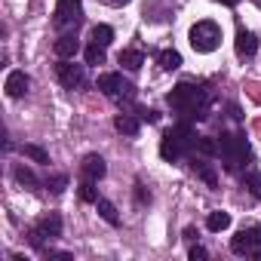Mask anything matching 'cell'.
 Segmentation results:
<instances>
[{"instance_id":"cell-1","label":"cell","mask_w":261,"mask_h":261,"mask_svg":"<svg viewBox=\"0 0 261 261\" xmlns=\"http://www.w3.org/2000/svg\"><path fill=\"white\" fill-rule=\"evenodd\" d=\"M166 101H169L172 111H178L188 120H206L209 111H212V92L209 89H200L194 83H178L166 95Z\"/></svg>"},{"instance_id":"cell-2","label":"cell","mask_w":261,"mask_h":261,"mask_svg":"<svg viewBox=\"0 0 261 261\" xmlns=\"http://www.w3.org/2000/svg\"><path fill=\"white\" fill-rule=\"evenodd\" d=\"M197 145V133L191 129V123H178L172 129H166L163 139H160V157L166 163H175L178 157H185L188 151H194Z\"/></svg>"},{"instance_id":"cell-3","label":"cell","mask_w":261,"mask_h":261,"mask_svg":"<svg viewBox=\"0 0 261 261\" xmlns=\"http://www.w3.org/2000/svg\"><path fill=\"white\" fill-rule=\"evenodd\" d=\"M218 154H221L227 172H240V166H243L246 160H252V148H249V142H246L243 136H230V133H221Z\"/></svg>"},{"instance_id":"cell-4","label":"cell","mask_w":261,"mask_h":261,"mask_svg":"<svg viewBox=\"0 0 261 261\" xmlns=\"http://www.w3.org/2000/svg\"><path fill=\"white\" fill-rule=\"evenodd\" d=\"M188 40H191L194 53H215V49H218V43H221V28H218L215 22L203 19V22H197V25L191 28Z\"/></svg>"},{"instance_id":"cell-5","label":"cell","mask_w":261,"mask_h":261,"mask_svg":"<svg viewBox=\"0 0 261 261\" xmlns=\"http://www.w3.org/2000/svg\"><path fill=\"white\" fill-rule=\"evenodd\" d=\"M108 98H136V86L126 83L123 74L117 71H108V74H98V83H95Z\"/></svg>"},{"instance_id":"cell-6","label":"cell","mask_w":261,"mask_h":261,"mask_svg":"<svg viewBox=\"0 0 261 261\" xmlns=\"http://www.w3.org/2000/svg\"><path fill=\"white\" fill-rule=\"evenodd\" d=\"M80 19H83V0H59L56 4V13H53L56 28H77Z\"/></svg>"},{"instance_id":"cell-7","label":"cell","mask_w":261,"mask_h":261,"mask_svg":"<svg viewBox=\"0 0 261 261\" xmlns=\"http://www.w3.org/2000/svg\"><path fill=\"white\" fill-rule=\"evenodd\" d=\"M258 249H261V224L243 227V230H237V237L230 240V252H233V255H255Z\"/></svg>"},{"instance_id":"cell-8","label":"cell","mask_w":261,"mask_h":261,"mask_svg":"<svg viewBox=\"0 0 261 261\" xmlns=\"http://www.w3.org/2000/svg\"><path fill=\"white\" fill-rule=\"evenodd\" d=\"M56 77L65 89H77L86 83V71H83V65H74V59H62L56 65Z\"/></svg>"},{"instance_id":"cell-9","label":"cell","mask_w":261,"mask_h":261,"mask_svg":"<svg viewBox=\"0 0 261 261\" xmlns=\"http://www.w3.org/2000/svg\"><path fill=\"white\" fill-rule=\"evenodd\" d=\"M53 53H56L59 59H74V56L80 53V40H77V34H74V31L62 34V37L53 43Z\"/></svg>"},{"instance_id":"cell-10","label":"cell","mask_w":261,"mask_h":261,"mask_svg":"<svg viewBox=\"0 0 261 261\" xmlns=\"http://www.w3.org/2000/svg\"><path fill=\"white\" fill-rule=\"evenodd\" d=\"M28 86H31V80L25 71H10V77H7V95L10 98H22L28 92Z\"/></svg>"},{"instance_id":"cell-11","label":"cell","mask_w":261,"mask_h":261,"mask_svg":"<svg viewBox=\"0 0 261 261\" xmlns=\"http://www.w3.org/2000/svg\"><path fill=\"white\" fill-rule=\"evenodd\" d=\"M233 46H237V56H240V59H252V56L258 53V37H255L252 31H240Z\"/></svg>"},{"instance_id":"cell-12","label":"cell","mask_w":261,"mask_h":261,"mask_svg":"<svg viewBox=\"0 0 261 261\" xmlns=\"http://www.w3.org/2000/svg\"><path fill=\"white\" fill-rule=\"evenodd\" d=\"M105 172H108V166H105V160H101L98 154H89V157L83 160V178H89V181H101Z\"/></svg>"},{"instance_id":"cell-13","label":"cell","mask_w":261,"mask_h":261,"mask_svg":"<svg viewBox=\"0 0 261 261\" xmlns=\"http://www.w3.org/2000/svg\"><path fill=\"white\" fill-rule=\"evenodd\" d=\"M114 129L123 136H139V129H142V120L133 117V114H117L114 117Z\"/></svg>"},{"instance_id":"cell-14","label":"cell","mask_w":261,"mask_h":261,"mask_svg":"<svg viewBox=\"0 0 261 261\" xmlns=\"http://www.w3.org/2000/svg\"><path fill=\"white\" fill-rule=\"evenodd\" d=\"M37 230L43 233V237H62V218H59V212H49V215H43L40 221H37Z\"/></svg>"},{"instance_id":"cell-15","label":"cell","mask_w":261,"mask_h":261,"mask_svg":"<svg viewBox=\"0 0 261 261\" xmlns=\"http://www.w3.org/2000/svg\"><path fill=\"white\" fill-rule=\"evenodd\" d=\"M191 166H194V172H197V178H203V181H206L209 188H215V185H218V175H215V169H212V163H206L203 157H200V160L194 157V163H191Z\"/></svg>"},{"instance_id":"cell-16","label":"cell","mask_w":261,"mask_h":261,"mask_svg":"<svg viewBox=\"0 0 261 261\" xmlns=\"http://www.w3.org/2000/svg\"><path fill=\"white\" fill-rule=\"evenodd\" d=\"M95 209H98V215H101V218H105L111 227H117V224H120V212H117V206H114L111 200H101V197H98Z\"/></svg>"},{"instance_id":"cell-17","label":"cell","mask_w":261,"mask_h":261,"mask_svg":"<svg viewBox=\"0 0 261 261\" xmlns=\"http://www.w3.org/2000/svg\"><path fill=\"white\" fill-rule=\"evenodd\" d=\"M120 65H123L126 71H139V68L145 65V56H142L139 49H123V53H120Z\"/></svg>"},{"instance_id":"cell-18","label":"cell","mask_w":261,"mask_h":261,"mask_svg":"<svg viewBox=\"0 0 261 261\" xmlns=\"http://www.w3.org/2000/svg\"><path fill=\"white\" fill-rule=\"evenodd\" d=\"M157 62H160L163 71H178V68H181V53H178V49H163V53L157 56Z\"/></svg>"},{"instance_id":"cell-19","label":"cell","mask_w":261,"mask_h":261,"mask_svg":"<svg viewBox=\"0 0 261 261\" xmlns=\"http://www.w3.org/2000/svg\"><path fill=\"white\" fill-rule=\"evenodd\" d=\"M206 227H209L212 233H221V230H227V227H230V215H227V212H209Z\"/></svg>"},{"instance_id":"cell-20","label":"cell","mask_w":261,"mask_h":261,"mask_svg":"<svg viewBox=\"0 0 261 261\" xmlns=\"http://www.w3.org/2000/svg\"><path fill=\"white\" fill-rule=\"evenodd\" d=\"M194 151H197L200 157H215V154H218V142H215V139H209V136H197Z\"/></svg>"},{"instance_id":"cell-21","label":"cell","mask_w":261,"mask_h":261,"mask_svg":"<svg viewBox=\"0 0 261 261\" xmlns=\"http://www.w3.org/2000/svg\"><path fill=\"white\" fill-rule=\"evenodd\" d=\"M13 175H16V181H19V185H25V188H40V178H37L28 166H16V169H13Z\"/></svg>"},{"instance_id":"cell-22","label":"cell","mask_w":261,"mask_h":261,"mask_svg":"<svg viewBox=\"0 0 261 261\" xmlns=\"http://www.w3.org/2000/svg\"><path fill=\"white\" fill-rule=\"evenodd\" d=\"M111 40H114V28H111V25H95V28H92V43L108 46Z\"/></svg>"},{"instance_id":"cell-23","label":"cell","mask_w":261,"mask_h":261,"mask_svg":"<svg viewBox=\"0 0 261 261\" xmlns=\"http://www.w3.org/2000/svg\"><path fill=\"white\" fill-rule=\"evenodd\" d=\"M22 154H25L28 160H34V163H43V166L49 163V154H46L40 145H22Z\"/></svg>"},{"instance_id":"cell-24","label":"cell","mask_w":261,"mask_h":261,"mask_svg":"<svg viewBox=\"0 0 261 261\" xmlns=\"http://www.w3.org/2000/svg\"><path fill=\"white\" fill-rule=\"evenodd\" d=\"M243 185L261 200V172H255V169H249V172H243Z\"/></svg>"},{"instance_id":"cell-25","label":"cell","mask_w":261,"mask_h":261,"mask_svg":"<svg viewBox=\"0 0 261 261\" xmlns=\"http://www.w3.org/2000/svg\"><path fill=\"white\" fill-rule=\"evenodd\" d=\"M101 62H105V46L89 43L86 46V65H101Z\"/></svg>"},{"instance_id":"cell-26","label":"cell","mask_w":261,"mask_h":261,"mask_svg":"<svg viewBox=\"0 0 261 261\" xmlns=\"http://www.w3.org/2000/svg\"><path fill=\"white\" fill-rule=\"evenodd\" d=\"M80 200H83V203H98V194H95V181L83 178V185H80Z\"/></svg>"},{"instance_id":"cell-27","label":"cell","mask_w":261,"mask_h":261,"mask_svg":"<svg viewBox=\"0 0 261 261\" xmlns=\"http://www.w3.org/2000/svg\"><path fill=\"white\" fill-rule=\"evenodd\" d=\"M46 188H49L53 194H62V191L68 188V175H62V172H59V175H49V178H46Z\"/></svg>"},{"instance_id":"cell-28","label":"cell","mask_w":261,"mask_h":261,"mask_svg":"<svg viewBox=\"0 0 261 261\" xmlns=\"http://www.w3.org/2000/svg\"><path fill=\"white\" fill-rule=\"evenodd\" d=\"M136 200H139V206H148V203H151V191H148L142 181H136Z\"/></svg>"},{"instance_id":"cell-29","label":"cell","mask_w":261,"mask_h":261,"mask_svg":"<svg viewBox=\"0 0 261 261\" xmlns=\"http://www.w3.org/2000/svg\"><path fill=\"white\" fill-rule=\"evenodd\" d=\"M139 120H145V123H160V114H157L154 108H139Z\"/></svg>"},{"instance_id":"cell-30","label":"cell","mask_w":261,"mask_h":261,"mask_svg":"<svg viewBox=\"0 0 261 261\" xmlns=\"http://www.w3.org/2000/svg\"><path fill=\"white\" fill-rule=\"evenodd\" d=\"M188 255H191V261H206V258H209V252H206L203 246H191Z\"/></svg>"},{"instance_id":"cell-31","label":"cell","mask_w":261,"mask_h":261,"mask_svg":"<svg viewBox=\"0 0 261 261\" xmlns=\"http://www.w3.org/2000/svg\"><path fill=\"white\" fill-rule=\"evenodd\" d=\"M98 4H105V7H126L129 0H98Z\"/></svg>"},{"instance_id":"cell-32","label":"cell","mask_w":261,"mask_h":261,"mask_svg":"<svg viewBox=\"0 0 261 261\" xmlns=\"http://www.w3.org/2000/svg\"><path fill=\"white\" fill-rule=\"evenodd\" d=\"M185 240H188V243L197 240V230H194V227H185Z\"/></svg>"},{"instance_id":"cell-33","label":"cell","mask_w":261,"mask_h":261,"mask_svg":"<svg viewBox=\"0 0 261 261\" xmlns=\"http://www.w3.org/2000/svg\"><path fill=\"white\" fill-rule=\"evenodd\" d=\"M215 4H224V7H237L240 0H215Z\"/></svg>"},{"instance_id":"cell-34","label":"cell","mask_w":261,"mask_h":261,"mask_svg":"<svg viewBox=\"0 0 261 261\" xmlns=\"http://www.w3.org/2000/svg\"><path fill=\"white\" fill-rule=\"evenodd\" d=\"M252 258H258V261H261V249H258V252H255V255H252Z\"/></svg>"}]
</instances>
